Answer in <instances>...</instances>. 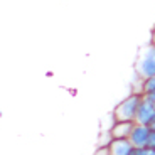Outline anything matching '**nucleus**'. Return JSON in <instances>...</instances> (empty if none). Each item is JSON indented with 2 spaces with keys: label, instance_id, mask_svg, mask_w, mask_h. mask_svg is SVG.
<instances>
[{
  "label": "nucleus",
  "instance_id": "0eeeda50",
  "mask_svg": "<svg viewBox=\"0 0 155 155\" xmlns=\"http://www.w3.org/2000/svg\"><path fill=\"white\" fill-rule=\"evenodd\" d=\"M153 91H155V74L142 79V83H140V93L142 94H148L153 93Z\"/></svg>",
  "mask_w": 155,
  "mask_h": 155
},
{
  "label": "nucleus",
  "instance_id": "39448f33",
  "mask_svg": "<svg viewBox=\"0 0 155 155\" xmlns=\"http://www.w3.org/2000/svg\"><path fill=\"white\" fill-rule=\"evenodd\" d=\"M106 150L111 155H135V147L132 145L130 138H110Z\"/></svg>",
  "mask_w": 155,
  "mask_h": 155
},
{
  "label": "nucleus",
  "instance_id": "6e6552de",
  "mask_svg": "<svg viewBox=\"0 0 155 155\" xmlns=\"http://www.w3.org/2000/svg\"><path fill=\"white\" fill-rule=\"evenodd\" d=\"M148 147L155 150V128H152V133H150V140H148Z\"/></svg>",
  "mask_w": 155,
  "mask_h": 155
},
{
  "label": "nucleus",
  "instance_id": "1a4fd4ad",
  "mask_svg": "<svg viewBox=\"0 0 155 155\" xmlns=\"http://www.w3.org/2000/svg\"><path fill=\"white\" fill-rule=\"evenodd\" d=\"M145 96H147L148 100H150L152 103H153V105H155V91H153V93H148V94H145Z\"/></svg>",
  "mask_w": 155,
  "mask_h": 155
},
{
  "label": "nucleus",
  "instance_id": "20e7f679",
  "mask_svg": "<svg viewBox=\"0 0 155 155\" xmlns=\"http://www.w3.org/2000/svg\"><path fill=\"white\" fill-rule=\"evenodd\" d=\"M155 121V105L143 94L142 101L138 105V111L135 116V123H142V125H150Z\"/></svg>",
  "mask_w": 155,
  "mask_h": 155
},
{
  "label": "nucleus",
  "instance_id": "7ed1b4c3",
  "mask_svg": "<svg viewBox=\"0 0 155 155\" xmlns=\"http://www.w3.org/2000/svg\"><path fill=\"white\" fill-rule=\"evenodd\" d=\"M150 133H152V127L150 125H142V123H135L130 133V142L132 145L137 148H143L148 147V140H150Z\"/></svg>",
  "mask_w": 155,
  "mask_h": 155
},
{
  "label": "nucleus",
  "instance_id": "f03ea898",
  "mask_svg": "<svg viewBox=\"0 0 155 155\" xmlns=\"http://www.w3.org/2000/svg\"><path fill=\"white\" fill-rule=\"evenodd\" d=\"M143 94L140 91H132L127 98L118 103L113 110V118L115 120H123V121H135L137 111H138V105L142 101Z\"/></svg>",
  "mask_w": 155,
  "mask_h": 155
},
{
  "label": "nucleus",
  "instance_id": "423d86ee",
  "mask_svg": "<svg viewBox=\"0 0 155 155\" xmlns=\"http://www.w3.org/2000/svg\"><path fill=\"white\" fill-rule=\"evenodd\" d=\"M133 125H135V121L115 120V123L110 128V138H128L132 133Z\"/></svg>",
  "mask_w": 155,
  "mask_h": 155
},
{
  "label": "nucleus",
  "instance_id": "9d476101",
  "mask_svg": "<svg viewBox=\"0 0 155 155\" xmlns=\"http://www.w3.org/2000/svg\"><path fill=\"white\" fill-rule=\"evenodd\" d=\"M150 42L155 44V27L152 29V32H150Z\"/></svg>",
  "mask_w": 155,
  "mask_h": 155
},
{
  "label": "nucleus",
  "instance_id": "f257e3e1",
  "mask_svg": "<svg viewBox=\"0 0 155 155\" xmlns=\"http://www.w3.org/2000/svg\"><path fill=\"white\" fill-rule=\"evenodd\" d=\"M155 74V44L148 42L140 47L135 59V76L145 79Z\"/></svg>",
  "mask_w": 155,
  "mask_h": 155
},
{
  "label": "nucleus",
  "instance_id": "9b49d317",
  "mask_svg": "<svg viewBox=\"0 0 155 155\" xmlns=\"http://www.w3.org/2000/svg\"><path fill=\"white\" fill-rule=\"evenodd\" d=\"M152 128H155V121H153V123H152Z\"/></svg>",
  "mask_w": 155,
  "mask_h": 155
}]
</instances>
